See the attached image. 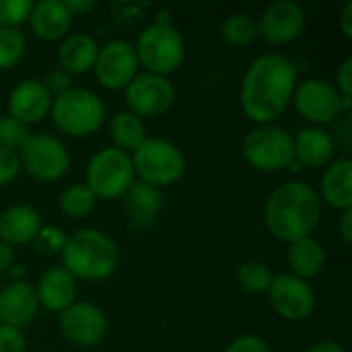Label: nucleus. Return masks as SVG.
I'll return each mask as SVG.
<instances>
[{
  "label": "nucleus",
  "mask_w": 352,
  "mask_h": 352,
  "mask_svg": "<svg viewBox=\"0 0 352 352\" xmlns=\"http://www.w3.org/2000/svg\"><path fill=\"white\" fill-rule=\"evenodd\" d=\"M297 82L299 72L291 58L278 52L258 56L241 80V111L258 126L274 124L291 107Z\"/></svg>",
  "instance_id": "nucleus-1"
},
{
  "label": "nucleus",
  "mask_w": 352,
  "mask_h": 352,
  "mask_svg": "<svg viewBox=\"0 0 352 352\" xmlns=\"http://www.w3.org/2000/svg\"><path fill=\"white\" fill-rule=\"evenodd\" d=\"M262 214L274 239L293 243L314 235L324 214V202L314 186L305 182H285L266 198Z\"/></svg>",
  "instance_id": "nucleus-2"
},
{
  "label": "nucleus",
  "mask_w": 352,
  "mask_h": 352,
  "mask_svg": "<svg viewBox=\"0 0 352 352\" xmlns=\"http://www.w3.org/2000/svg\"><path fill=\"white\" fill-rule=\"evenodd\" d=\"M62 264L76 280L101 283L116 274L120 266L118 243L99 229H78L66 237Z\"/></svg>",
  "instance_id": "nucleus-3"
},
{
  "label": "nucleus",
  "mask_w": 352,
  "mask_h": 352,
  "mask_svg": "<svg viewBox=\"0 0 352 352\" xmlns=\"http://www.w3.org/2000/svg\"><path fill=\"white\" fill-rule=\"evenodd\" d=\"M134 52L144 72L169 76L186 60V41L171 21H153L138 33Z\"/></svg>",
  "instance_id": "nucleus-4"
},
{
  "label": "nucleus",
  "mask_w": 352,
  "mask_h": 352,
  "mask_svg": "<svg viewBox=\"0 0 352 352\" xmlns=\"http://www.w3.org/2000/svg\"><path fill=\"white\" fill-rule=\"evenodd\" d=\"M50 118L62 134L85 138L101 130L105 122V103L91 89L72 87L64 95L54 97Z\"/></svg>",
  "instance_id": "nucleus-5"
},
{
  "label": "nucleus",
  "mask_w": 352,
  "mask_h": 352,
  "mask_svg": "<svg viewBox=\"0 0 352 352\" xmlns=\"http://www.w3.org/2000/svg\"><path fill=\"white\" fill-rule=\"evenodd\" d=\"M134 175L138 182L157 190L177 184L186 173V157L182 148L167 138H146L130 153Z\"/></svg>",
  "instance_id": "nucleus-6"
},
{
  "label": "nucleus",
  "mask_w": 352,
  "mask_h": 352,
  "mask_svg": "<svg viewBox=\"0 0 352 352\" xmlns=\"http://www.w3.org/2000/svg\"><path fill=\"white\" fill-rule=\"evenodd\" d=\"M134 182L136 175L130 155L116 146L97 151L85 169V186L97 200H118Z\"/></svg>",
  "instance_id": "nucleus-7"
},
{
  "label": "nucleus",
  "mask_w": 352,
  "mask_h": 352,
  "mask_svg": "<svg viewBox=\"0 0 352 352\" xmlns=\"http://www.w3.org/2000/svg\"><path fill=\"white\" fill-rule=\"evenodd\" d=\"M291 103L303 120L320 128L351 113V97H342L328 78H305L297 82Z\"/></svg>",
  "instance_id": "nucleus-8"
},
{
  "label": "nucleus",
  "mask_w": 352,
  "mask_h": 352,
  "mask_svg": "<svg viewBox=\"0 0 352 352\" xmlns=\"http://www.w3.org/2000/svg\"><path fill=\"white\" fill-rule=\"evenodd\" d=\"M243 159L262 173L287 171L293 159V136L280 126H258L243 138Z\"/></svg>",
  "instance_id": "nucleus-9"
},
{
  "label": "nucleus",
  "mask_w": 352,
  "mask_h": 352,
  "mask_svg": "<svg viewBox=\"0 0 352 352\" xmlns=\"http://www.w3.org/2000/svg\"><path fill=\"white\" fill-rule=\"evenodd\" d=\"M16 155L21 169L41 184L58 182L70 169V153L66 144L52 134H29Z\"/></svg>",
  "instance_id": "nucleus-10"
},
{
  "label": "nucleus",
  "mask_w": 352,
  "mask_h": 352,
  "mask_svg": "<svg viewBox=\"0 0 352 352\" xmlns=\"http://www.w3.org/2000/svg\"><path fill=\"white\" fill-rule=\"evenodd\" d=\"M126 107L140 120L161 118L175 103V87L167 76L138 72L124 89Z\"/></svg>",
  "instance_id": "nucleus-11"
},
{
  "label": "nucleus",
  "mask_w": 352,
  "mask_h": 352,
  "mask_svg": "<svg viewBox=\"0 0 352 352\" xmlns=\"http://www.w3.org/2000/svg\"><path fill=\"white\" fill-rule=\"evenodd\" d=\"M138 68L134 43L126 39H109L107 43L99 45L93 74L103 89L124 91L138 74Z\"/></svg>",
  "instance_id": "nucleus-12"
},
{
  "label": "nucleus",
  "mask_w": 352,
  "mask_h": 352,
  "mask_svg": "<svg viewBox=\"0 0 352 352\" xmlns=\"http://www.w3.org/2000/svg\"><path fill=\"white\" fill-rule=\"evenodd\" d=\"M60 330L68 342L80 349H93L105 340L109 320L99 305L89 301H74L60 314Z\"/></svg>",
  "instance_id": "nucleus-13"
},
{
  "label": "nucleus",
  "mask_w": 352,
  "mask_h": 352,
  "mask_svg": "<svg viewBox=\"0 0 352 352\" xmlns=\"http://www.w3.org/2000/svg\"><path fill=\"white\" fill-rule=\"evenodd\" d=\"M268 299L272 309L287 322H303L311 318L318 305L314 287L289 272L274 276L268 289Z\"/></svg>",
  "instance_id": "nucleus-14"
},
{
  "label": "nucleus",
  "mask_w": 352,
  "mask_h": 352,
  "mask_svg": "<svg viewBox=\"0 0 352 352\" xmlns=\"http://www.w3.org/2000/svg\"><path fill=\"white\" fill-rule=\"evenodd\" d=\"M307 27L305 8L295 0H278L264 8L258 19L260 37L270 45H287L303 35Z\"/></svg>",
  "instance_id": "nucleus-15"
},
{
  "label": "nucleus",
  "mask_w": 352,
  "mask_h": 352,
  "mask_svg": "<svg viewBox=\"0 0 352 352\" xmlns=\"http://www.w3.org/2000/svg\"><path fill=\"white\" fill-rule=\"evenodd\" d=\"M52 101L54 97L45 89L43 80L25 78L8 95V116L29 128L31 124H39L50 116Z\"/></svg>",
  "instance_id": "nucleus-16"
},
{
  "label": "nucleus",
  "mask_w": 352,
  "mask_h": 352,
  "mask_svg": "<svg viewBox=\"0 0 352 352\" xmlns=\"http://www.w3.org/2000/svg\"><path fill=\"white\" fill-rule=\"evenodd\" d=\"M39 314L35 287L27 280H10L0 289V324L23 330Z\"/></svg>",
  "instance_id": "nucleus-17"
},
{
  "label": "nucleus",
  "mask_w": 352,
  "mask_h": 352,
  "mask_svg": "<svg viewBox=\"0 0 352 352\" xmlns=\"http://www.w3.org/2000/svg\"><path fill=\"white\" fill-rule=\"evenodd\" d=\"M293 159L307 169H326L336 159V142L332 132L309 126L293 136Z\"/></svg>",
  "instance_id": "nucleus-18"
},
{
  "label": "nucleus",
  "mask_w": 352,
  "mask_h": 352,
  "mask_svg": "<svg viewBox=\"0 0 352 352\" xmlns=\"http://www.w3.org/2000/svg\"><path fill=\"white\" fill-rule=\"evenodd\" d=\"M33 287L39 307L50 314H62L76 301V278L64 266H50Z\"/></svg>",
  "instance_id": "nucleus-19"
},
{
  "label": "nucleus",
  "mask_w": 352,
  "mask_h": 352,
  "mask_svg": "<svg viewBox=\"0 0 352 352\" xmlns=\"http://www.w3.org/2000/svg\"><path fill=\"white\" fill-rule=\"evenodd\" d=\"M72 12L64 4V0H39L33 2L29 14L31 33L41 41H62L72 27Z\"/></svg>",
  "instance_id": "nucleus-20"
},
{
  "label": "nucleus",
  "mask_w": 352,
  "mask_h": 352,
  "mask_svg": "<svg viewBox=\"0 0 352 352\" xmlns=\"http://www.w3.org/2000/svg\"><path fill=\"white\" fill-rule=\"evenodd\" d=\"M41 227V214L33 206L12 204L0 214V241L10 248L33 243Z\"/></svg>",
  "instance_id": "nucleus-21"
},
{
  "label": "nucleus",
  "mask_w": 352,
  "mask_h": 352,
  "mask_svg": "<svg viewBox=\"0 0 352 352\" xmlns=\"http://www.w3.org/2000/svg\"><path fill=\"white\" fill-rule=\"evenodd\" d=\"M320 198L328 206L344 212L352 208V159L336 157L322 175L320 182Z\"/></svg>",
  "instance_id": "nucleus-22"
},
{
  "label": "nucleus",
  "mask_w": 352,
  "mask_h": 352,
  "mask_svg": "<svg viewBox=\"0 0 352 352\" xmlns=\"http://www.w3.org/2000/svg\"><path fill=\"white\" fill-rule=\"evenodd\" d=\"M99 54V43L89 33H68L58 47V68L70 76L87 74L93 70Z\"/></svg>",
  "instance_id": "nucleus-23"
},
{
  "label": "nucleus",
  "mask_w": 352,
  "mask_h": 352,
  "mask_svg": "<svg viewBox=\"0 0 352 352\" xmlns=\"http://www.w3.org/2000/svg\"><path fill=\"white\" fill-rule=\"evenodd\" d=\"M326 262H328L326 248L314 235L297 239V241L289 243V248H287V264L291 270L289 274L303 278L307 283L324 272Z\"/></svg>",
  "instance_id": "nucleus-24"
},
{
  "label": "nucleus",
  "mask_w": 352,
  "mask_h": 352,
  "mask_svg": "<svg viewBox=\"0 0 352 352\" xmlns=\"http://www.w3.org/2000/svg\"><path fill=\"white\" fill-rule=\"evenodd\" d=\"M128 219L136 225V227H148L157 221L161 208H163V194L161 190L142 184V182H134L130 186V190L122 196Z\"/></svg>",
  "instance_id": "nucleus-25"
},
{
  "label": "nucleus",
  "mask_w": 352,
  "mask_h": 352,
  "mask_svg": "<svg viewBox=\"0 0 352 352\" xmlns=\"http://www.w3.org/2000/svg\"><path fill=\"white\" fill-rule=\"evenodd\" d=\"M109 136H111L116 148L130 155L146 140L144 122L140 118H136L134 113H130L128 109L118 111L109 122Z\"/></svg>",
  "instance_id": "nucleus-26"
},
{
  "label": "nucleus",
  "mask_w": 352,
  "mask_h": 352,
  "mask_svg": "<svg viewBox=\"0 0 352 352\" xmlns=\"http://www.w3.org/2000/svg\"><path fill=\"white\" fill-rule=\"evenodd\" d=\"M221 37L233 47H248L258 37V19L250 12H233L221 25Z\"/></svg>",
  "instance_id": "nucleus-27"
},
{
  "label": "nucleus",
  "mask_w": 352,
  "mask_h": 352,
  "mask_svg": "<svg viewBox=\"0 0 352 352\" xmlns=\"http://www.w3.org/2000/svg\"><path fill=\"white\" fill-rule=\"evenodd\" d=\"M97 204V198L95 194L85 186V184H72L68 186L60 198H58V206H60V212L66 217V219H85L93 212Z\"/></svg>",
  "instance_id": "nucleus-28"
},
{
  "label": "nucleus",
  "mask_w": 352,
  "mask_h": 352,
  "mask_svg": "<svg viewBox=\"0 0 352 352\" xmlns=\"http://www.w3.org/2000/svg\"><path fill=\"white\" fill-rule=\"evenodd\" d=\"M272 280H274L272 270L260 260H248L237 268V285L250 295L268 293Z\"/></svg>",
  "instance_id": "nucleus-29"
},
{
  "label": "nucleus",
  "mask_w": 352,
  "mask_h": 352,
  "mask_svg": "<svg viewBox=\"0 0 352 352\" xmlns=\"http://www.w3.org/2000/svg\"><path fill=\"white\" fill-rule=\"evenodd\" d=\"M27 54V37L21 29L0 27V70L14 68Z\"/></svg>",
  "instance_id": "nucleus-30"
},
{
  "label": "nucleus",
  "mask_w": 352,
  "mask_h": 352,
  "mask_svg": "<svg viewBox=\"0 0 352 352\" xmlns=\"http://www.w3.org/2000/svg\"><path fill=\"white\" fill-rule=\"evenodd\" d=\"M27 136H29V128L25 124H21L8 113L0 116V146L2 148L16 153L27 140Z\"/></svg>",
  "instance_id": "nucleus-31"
},
{
  "label": "nucleus",
  "mask_w": 352,
  "mask_h": 352,
  "mask_svg": "<svg viewBox=\"0 0 352 352\" xmlns=\"http://www.w3.org/2000/svg\"><path fill=\"white\" fill-rule=\"evenodd\" d=\"M31 8V0H0V27L21 29V25L29 21Z\"/></svg>",
  "instance_id": "nucleus-32"
},
{
  "label": "nucleus",
  "mask_w": 352,
  "mask_h": 352,
  "mask_svg": "<svg viewBox=\"0 0 352 352\" xmlns=\"http://www.w3.org/2000/svg\"><path fill=\"white\" fill-rule=\"evenodd\" d=\"M66 237L64 231L60 227H54V225H43L41 231L37 233L35 237V250L43 256H60L62 254V248L66 243Z\"/></svg>",
  "instance_id": "nucleus-33"
},
{
  "label": "nucleus",
  "mask_w": 352,
  "mask_h": 352,
  "mask_svg": "<svg viewBox=\"0 0 352 352\" xmlns=\"http://www.w3.org/2000/svg\"><path fill=\"white\" fill-rule=\"evenodd\" d=\"M21 173V161L14 151L0 146V188L12 184Z\"/></svg>",
  "instance_id": "nucleus-34"
},
{
  "label": "nucleus",
  "mask_w": 352,
  "mask_h": 352,
  "mask_svg": "<svg viewBox=\"0 0 352 352\" xmlns=\"http://www.w3.org/2000/svg\"><path fill=\"white\" fill-rule=\"evenodd\" d=\"M27 340L23 330L0 324V352H25Z\"/></svg>",
  "instance_id": "nucleus-35"
},
{
  "label": "nucleus",
  "mask_w": 352,
  "mask_h": 352,
  "mask_svg": "<svg viewBox=\"0 0 352 352\" xmlns=\"http://www.w3.org/2000/svg\"><path fill=\"white\" fill-rule=\"evenodd\" d=\"M225 352H272V349L262 336L245 334V336L235 338Z\"/></svg>",
  "instance_id": "nucleus-36"
},
{
  "label": "nucleus",
  "mask_w": 352,
  "mask_h": 352,
  "mask_svg": "<svg viewBox=\"0 0 352 352\" xmlns=\"http://www.w3.org/2000/svg\"><path fill=\"white\" fill-rule=\"evenodd\" d=\"M45 89L52 93V97H58V95H64L66 91H70L74 85H72V76L68 72H64L62 68H54L47 72L45 80H43Z\"/></svg>",
  "instance_id": "nucleus-37"
},
{
  "label": "nucleus",
  "mask_w": 352,
  "mask_h": 352,
  "mask_svg": "<svg viewBox=\"0 0 352 352\" xmlns=\"http://www.w3.org/2000/svg\"><path fill=\"white\" fill-rule=\"evenodd\" d=\"M334 87L338 89V93L342 97H351L352 95V58H346L338 66L336 78H334Z\"/></svg>",
  "instance_id": "nucleus-38"
},
{
  "label": "nucleus",
  "mask_w": 352,
  "mask_h": 352,
  "mask_svg": "<svg viewBox=\"0 0 352 352\" xmlns=\"http://www.w3.org/2000/svg\"><path fill=\"white\" fill-rule=\"evenodd\" d=\"M336 134H332V138H334V142H336V146L338 144H342V151H349L351 148V113H344V116H340L336 122Z\"/></svg>",
  "instance_id": "nucleus-39"
},
{
  "label": "nucleus",
  "mask_w": 352,
  "mask_h": 352,
  "mask_svg": "<svg viewBox=\"0 0 352 352\" xmlns=\"http://www.w3.org/2000/svg\"><path fill=\"white\" fill-rule=\"evenodd\" d=\"M14 260H16L14 248H10L4 241H0V276L2 274H8V270L14 266Z\"/></svg>",
  "instance_id": "nucleus-40"
},
{
  "label": "nucleus",
  "mask_w": 352,
  "mask_h": 352,
  "mask_svg": "<svg viewBox=\"0 0 352 352\" xmlns=\"http://www.w3.org/2000/svg\"><path fill=\"white\" fill-rule=\"evenodd\" d=\"M340 31L346 39H352V2H346L340 12Z\"/></svg>",
  "instance_id": "nucleus-41"
},
{
  "label": "nucleus",
  "mask_w": 352,
  "mask_h": 352,
  "mask_svg": "<svg viewBox=\"0 0 352 352\" xmlns=\"http://www.w3.org/2000/svg\"><path fill=\"white\" fill-rule=\"evenodd\" d=\"M64 4L68 6V10L72 12V16L80 14V12H89L97 6L95 0H64Z\"/></svg>",
  "instance_id": "nucleus-42"
},
{
  "label": "nucleus",
  "mask_w": 352,
  "mask_h": 352,
  "mask_svg": "<svg viewBox=\"0 0 352 352\" xmlns=\"http://www.w3.org/2000/svg\"><path fill=\"white\" fill-rule=\"evenodd\" d=\"M340 235H342V241L344 243H351L352 241V208L342 212V219H340Z\"/></svg>",
  "instance_id": "nucleus-43"
},
{
  "label": "nucleus",
  "mask_w": 352,
  "mask_h": 352,
  "mask_svg": "<svg viewBox=\"0 0 352 352\" xmlns=\"http://www.w3.org/2000/svg\"><path fill=\"white\" fill-rule=\"evenodd\" d=\"M307 352H344L342 344L336 342V340H320L316 342L314 346H309Z\"/></svg>",
  "instance_id": "nucleus-44"
},
{
  "label": "nucleus",
  "mask_w": 352,
  "mask_h": 352,
  "mask_svg": "<svg viewBox=\"0 0 352 352\" xmlns=\"http://www.w3.org/2000/svg\"><path fill=\"white\" fill-rule=\"evenodd\" d=\"M25 274H27V270H25L23 266H16V264H14L10 270H8V276H10V280H25V278H23Z\"/></svg>",
  "instance_id": "nucleus-45"
}]
</instances>
